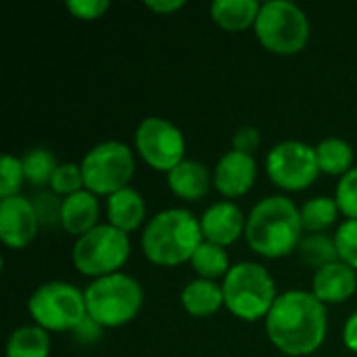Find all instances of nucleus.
<instances>
[{
	"label": "nucleus",
	"instance_id": "obj_1",
	"mask_svg": "<svg viewBox=\"0 0 357 357\" xmlns=\"http://www.w3.org/2000/svg\"><path fill=\"white\" fill-rule=\"evenodd\" d=\"M266 331L282 354L291 357L310 356L318 351L326 339V307L314 293L287 291L274 301L266 318Z\"/></svg>",
	"mask_w": 357,
	"mask_h": 357
},
{
	"label": "nucleus",
	"instance_id": "obj_2",
	"mask_svg": "<svg viewBox=\"0 0 357 357\" xmlns=\"http://www.w3.org/2000/svg\"><path fill=\"white\" fill-rule=\"evenodd\" d=\"M301 209L287 197L261 199L247 218L245 238L249 247L270 259L293 253L301 243Z\"/></svg>",
	"mask_w": 357,
	"mask_h": 357
},
{
	"label": "nucleus",
	"instance_id": "obj_3",
	"mask_svg": "<svg viewBox=\"0 0 357 357\" xmlns=\"http://www.w3.org/2000/svg\"><path fill=\"white\" fill-rule=\"evenodd\" d=\"M142 251L157 266H178L190 261L203 243L201 222L188 209L159 211L142 232Z\"/></svg>",
	"mask_w": 357,
	"mask_h": 357
},
{
	"label": "nucleus",
	"instance_id": "obj_4",
	"mask_svg": "<svg viewBox=\"0 0 357 357\" xmlns=\"http://www.w3.org/2000/svg\"><path fill=\"white\" fill-rule=\"evenodd\" d=\"M224 305L241 320L255 322L268 318L276 297L270 272L255 261H241L230 268L222 284Z\"/></svg>",
	"mask_w": 357,
	"mask_h": 357
},
{
	"label": "nucleus",
	"instance_id": "obj_5",
	"mask_svg": "<svg viewBox=\"0 0 357 357\" xmlns=\"http://www.w3.org/2000/svg\"><path fill=\"white\" fill-rule=\"evenodd\" d=\"M84 295L88 316L96 320L102 328L123 326L134 320L144 299L140 282L123 272L92 280Z\"/></svg>",
	"mask_w": 357,
	"mask_h": 357
},
{
	"label": "nucleus",
	"instance_id": "obj_6",
	"mask_svg": "<svg viewBox=\"0 0 357 357\" xmlns=\"http://www.w3.org/2000/svg\"><path fill=\"white\" fill-rule=\"evenodd\" d=\"M255 33L268 50L276 54H297L310 40V21L295 2L268 0L259 8Z\"/></svg>",
	"mask_w": 357,
	"mask_h": 357
},
{
	"label": "nucleus",
	"instance_id": "obj_7",
	"mask_svg": "<svg viewBox=\"0 0 357 357\" xmlns=\"http://www.w3.org/2000/svg\"><path fill=\"white\" fill-rule=\"evenodd\" d=\"M79 167L86 190L111 197L121 188H128L136 172V161L128 144L119 140H107L92 146L84 155Z\"/></svg>",
	"mask_w": 357,
	"mask_h": 357
},
{
	"label": "nucleus",
	"instance_id": "obj_8",
	"mask_svg": "<svg viewBox=\"0 0 357 357\" xmlns=\"http://www.w3.org/2000/svg\"><path fill=\"white\" fill-rule=\"evenodd\" d=\"M130 257V238L111 224H98L73 245V266L84 276L102 278L119 272Z\"/></svg>",
	"mask_w": 357,
	"mask_h": 357
},
{
	"label": "nucleus",
	"instance_id": "obj_9",
	"mask_svg": "<svg viewBox=\"0 0 357 357\" xmlns=\"http://www.w3.org/2000/svg\"><path fill=\"white\" fill-rule=\"evenodd\" d=\"M36 326L44 331H73L86 316V295L61 280L40 284L27 301Z\"/></svg>",
	"mask_w": 357,
	"mask_h": 357
},
{
	"label": "nucleus",
	"instance_id": "obj_10",
	"mask_svg": "<svg viewBox=\"0 0 357 357\" xmlns=\"http://www.w3.org/2000/svg\"><path fill=\"white\" fill-rule=\"evenodd\" d=\"M266 169L270 180L284 190H305L320 174L316 149L301 140H282L268 153Z\"/></svg>",
	"mask_w": 357,
	"mask_h": 357
},
{
	"label": "nucleus",
	"instance_id": "obj_11",
	"mask_svg": "<svg viewBox=\"0 0 357 357\" xmlns=\"http://www.w3.org/2000/svg\"><path fill=\"white\" fill-rule=\"evenodd\" d=\"M134 144L140 157L157 172H172L184 161L186 140L178 126L163 117H146L134 134Z\"/></svg>",
	"mask_w": 357,
	"mask_h": 357
},
{
	"label": "nucleus",
	"instance_id": "obj_12",
	"mask_svg": "<svg viewBox=\"0 0 357 357\" xmlns=\"http://www.w3.org/2000/svg\"><path fill=\"white\" fill-rule=\"evenodd\" d=\"M40 222L33 203L25 197H8L0 201V238L10 249L27 247L38 234Z\"/></svg>",
	"mask_w": 357,
	"mask_h": 357
},
{
	"label": "nucleus",
	"instance_id": "obj_13",
	"mask_svg": "<svg viewBox=\"0 0 357 357\" xmlns=\"http://www.w3.org/2000/svg\"><path fill=\"white\" fill-rule=\"evenodd\" d=\"M257 176V163L253 155L241 151H228L215 165L213 184L224 197H243L247 195Z\"/></svg>",
	"mask_w": 357,
	"mask_h": 357
},
{
	"label": "nucleus",
	"instance_id": "obj_14",
	"mask_svg": "<svg viewBox=\"0 0 357 357\" xmlns=\"http://www.w3.org/2000/svg\"><path fill=\"white\" fill-rule=\"evenodd\" d=\"M199 222H201L203 238L220 247H228L234 241H238V236L245 234L247 228V218L243 215L241 207H236L232 201L213 203L211 207L205 209Z\"/></svg>",
	"mask_w": 357,
	"mask_h": 357
},
{
	"label": "nucleus",
	"instance_id": "obj_15",
	"mask_svg": "<svg viewBox=\"0 0 357 357\" xmlns=\"http://www.w3.org/2000/svg\"><path fill=\"white\" fill-rule=\"evenodd\" d=\"M357 289V272L345 261L328 264L316 270L312 280V293L322 303H343Z\"/></svg>",
	"mask_w": 357,
	"mask_h": 357
},
{
	"label": "nucleus",
	"instance_id": "obj_16",
	"mask_svg": "<svg viewBox=\"0 0 357 357\" xmlns=\"http://www.w3.org/2000/svg\"><path fill=\"white\" fill-rule=\"evenodd\" d=\"M98 213H100V205H98L96 195L84 188V190L63 199L61 228L67 230L69 234H77V238H79L98 226L96 224Z\"/></svg>",
	"mask_w": 357,
	"mask_h": 357
},
{
	"label": "nucleus",
	"instance_id": "obj_17",
	"mask_svg": "<svg viewBox=\"0 0 357 357\" xmlns=\"http://www.w3.org/2000/svg\"><path fill=\"white\" fill-rule=\"evenodd\" d=\"M146 215V205L144 199L138 190H134L132 186L121 188L119 192L111 195L107 201V218L109 224L115 226L121 232H132L136 230L142 220Z\"/></svg>",
	"mask_w": 357,
	"mask_h": 357
},
{
	"label": "nucleus",
	"instance_id": "obj_18",
	"mask_svg": "<svg viewBox=\"0 0 357 357\" xmlns=\"http://www.w3.org/2000/svg\"><path fill=\"white\" fill-rule=\"evenodd\" d=\"M167 184L176 197L186 201H197L207 195L211 178L203 163L195 159H184L167 174Z\"/></svg>",
	"mask_w": 357,
	"mask_h": 357
},
{
	"label": "nucleus",
	"instance_id": "obj_19",
	"mask_svg": "<svg viewBox=\"0 0 357 357\" xmlns=\"http://www.w3.org/2000/svg\"><path fill=\"white\" fill-rule=\"evenodd\" d=\"M180 301L190 316L207 318L213 316L224 305V291L215 280L197 278L184 287Z\"/></svg>",
	"mask_w": 357,
	"mask_h": 357
},
{
	"label": "nucleus",
	"instance_id": "obj_20",
	"mask_svg": "<svg viewBox=\"0 0 357 357\" xmlns=\"http://www.w3.org/2000/svg\"><path fill=\"white\" fill-rule=\"evenodd\" d=\"M259 8L261 4L257 0H215L209 6L213 21L228 31H241L255 25Z\"/></svg>",
	"mask_w": 357,
	"mask_h": 357
},
{
	"label": "nucleus",
	"instance_id": "obj_21",
	"mask_svg": "<svg viewBox=\"0 0 357 357\" xmlns=\"http://www.w3.org/2000/svg\"><path fill=\"white\" fill-rule=\"evenodd\" d=\"M50 335L40 326H21L6 341V357H48Z\"/></svg>",
	"mask_w": 357,
	"mask_h": 357
},
{
	"label": "nucleus",
	"instance_id": "obj_22",
	"mask_svg": "<svg viewBox=\"0 0 357 357\" xmlns=\"http://www.w3.org/2000/svg\"><path fill=\"white\" fill-rule=\"evenodd\" d=\"M316 155H318V165L320 172L331 174V176H345L347 172H351V163H354V149L347 140L343 138H324L318 146H316Z\"/></svg>",
	"mask_w": 357,
	"mask_h": 357
},
{
	"label": "nucleus",
	"instance_id": "obj_23",
	"mask_svg": "<svg viewBox=\"0 0 357 357\" xmlns=\"http://www.w3.org/2000/svg\"><path fill=\"white\" fill-rule=\"evenodd\" d=\"M190 264H192V270L199 274V278H205V280H215L220 276L226 278V274L232 268L226 249L215 243H209V241L201 243V247L195 251Z\"/></svg>",
	"mask_w": 357,
	"mask_h": 357
},
{
	"label": "nucleus",
	"instance_id": "obj_24",
	"mask_svg": "<svg viewBox=\"0 0 357 357\" xmlns=\"http://www.w3.org/2000/svg\"><path fill=\"white\" fill-rule=\"evenodd\" d=\"M339 205L335 199L331 197H314L310 201L303 203L301 207V226L303 230L316 234V232H324L326 228H331L337 218H339Z\"/></svg>",
	"mask_w": 357,
	"mask_h": 357
},
{
	"label": "nucleus",
	"instance_id": "obj_25",
	"mask_svg": "<svg viewBox=\"0 0 357 357\" xmlns=\"http://www.w3.org/2000/svg\"><path fill=\"white\" fill-rule=\"evenodd\" d=\"M297 251H299V257L316 270L339 261V251H337L335 238H331L322 232L303 236Z\"/></svg>",
	"mask_w": 357,
	"mask_h": 357
},
{
	"label": "nucleus",
	"instance_id": "obj_26",
	"mask_svg": "<svg viewBox=\"0 0 357 357\" xmlns=\"http://www.w3.org/2000/svg\"><path fill=\"white\" fill-rule=\"evenodd\" d=\"M21 163H23L25 180L36 188H42V186L50 184L52 176H54V172L59 167L54 153H50L48 149H31V151H27L21 157Z\"/></svg>",
	"mask_w": 357,
	"mask_h": 357
},
{
	"label": "nucleus",
	"instance_id": "obj_27",
	"mask_svg": "<svg viewBox=\"0 0 357 357\" xmlns=\"http://www.w3.org/2000/svg\"><path fill=\"white\" fill-rule=\"evenodd\" d=\"M23 180H25V174H23L21 159H17L13 155H4L0 159V197L2 199L15 197L19 192Z\"/></svg>",
	"mask_w": 357,
	"mask_h": 357
},
{
	"label": "nucleus",
	"instance_id": "obj_28",
	"mask_svg": "<svg viewBox=\"0 0 357 357\" xmlns=\"http://www.w3.org/2000/svg\"><path fill=\"white\" fill-rule=\"evenodd\" d=\"M84 176H82V167L75 165V163H61L52 176V182H50V188L52 192L56 195H75L79 190H84Z\"/></svg>",
	"mask_w": 357,
	"mask_h": 357
},
{
	"label": "nucleus",
	"instance_id": "obj_29",
	"mask_svg": "<svg viewBox=\"0 0 357 357\" xmlns=\"http://www.w3.org/2000/svg\"><path fill=\"white\" fill-rule=\"evenodd\" d=\"M38 222L42 228H54L61 226V213H63V199L56 192H38L31 201Z\"/></svg>",
	"mask_w": 357,
	"mask_h": 357
},
{
	"label": "nucleus",
	"instance_id": "obj_30",
	"mask_svg": "<svg viewBox=\"0 0 357 357\" xmlns=\"http://www.w3.org/2000/svg\"><path fill=\"white\" fill-rule=\"evenodd\" d=\"M335 245L339 251V259L357 272V220H345L339 226L335 234Z\"/></svg>",
	"mask_w": 357,
	"mask_h": 357
},
{
	"label": "nucleus",
	"instance_id": "obj_31",
	"mask_svg": "<svg viewBox=\"0 0 357 357\" xmlns=\"http://www.w3.org/2000/svg\"><path fill=\"white\" fill-rule=\"evenodd\" d=\"M335 201L339 205V211L347 215V220H357V167L341 178V182L337 184Z\"/></svg>",
	"mask_w": 357,
	"mask_h": 357
},
{
	"label": "nucleus",
	"instance_id": "obj_32",
	"mask_svg": "<svg viewBox=\"0 0 357 357\" xmlns=\"http://www.w3.org/2000/svg\"><path fill=\"white\" fill-rule=\"evenodd\" d=\"M67 8L77 17V19H98L105 15V10L109 8V0H69Z\"/></svg>",
	"mask_w": 357,
	"mask_h": 357
},
{
	"label": "nucleus",
	"instance_id": "obj_33",
	"mask_svg": "<svg viewBox=\"0 0 357 357\" xmlns=\"http://www.w3.org/2000/svg\"><path fill=\"white\" fill-rule=\"evenodd\" d=\"M259 144H261V134L253 126H243L232 136V149L247 155H253V151H257Z\"/></svg>",
	"mask_w": 357,
	"mask_h": 357
},
{
	"label": "nucleus",
	"instance_id": "obj_34",
	"mask_svg": "<svg viewBox=\"0 0 357 357\" xmlns=\"http://www.w3.org/2000/svg\"><path fill=\"white\" fill-rule=\"evenodd\" d=\"M73 337L77 343H94L102 337V326L92 320L90 316H86L75 328H73Z\"/></svg>",
	"mask_w": 357,
	"mask_h": 357
},
{
	"label": "nucleus",
	"instance_id": "obj_35",
	"mask_svg": "<svg viewBox=\"0 0 357 357\" xmlns=\"http://www.w3.org/2000/svg\"><path fill=\"white\" fill-rule=\"evenodd\" d=\"M144 6L155 13H174L184 6V0H146Z\"/></svg>",
	"mask_w": 357,
	"mask_h": 357
},
{
	"label": "nucleus",
	"instance_id": "obj_36",
	"mask_svg": "<svg viewBox=\"0 0 357 357\" xmlns=\"http://www.w3.org/2000/svg\"><path fill=\"white\" fill-rule=\"evenodd\" d=\"M343 341H345V345H347L351 351H356L357 354V312L356 314H351V318L345 322V328H343Z\"/></svg>",
	"mask_w": 357,
	"mask_h": 357
}]
</instances>
